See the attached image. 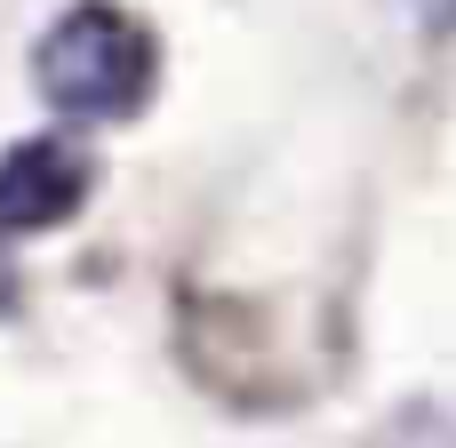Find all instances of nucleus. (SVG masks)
I'll use <instances>...</instances> for the list:
<instances>
[{"label": "nucleus", "mask_w": 456, "mask_h": 448, "mask_svg": "<svg viewBox=\"0 0 456 448\" xmlns=\"http://www.w3.org/2000/svg\"><path fill=\"white\" fill-rule=\"evenodd\" d=\"M32 80L72 120H128L152 96V32L120 8H104V0H80L48 24V40L32 56Z\"/></svg>", "instance_id": "1"}, {"label": "nucleus", "mask_w": 456, "mask_h": 448, "mask_svg": "<svg viewBox=\"0 0 456 448\" xmlns=\"http://www.w3.org/2000/svg\"><path fill=\"white\" fill-rule=\"evenodd\" d=\"M88 200V160L64 136H32L0 152V232H48Z\"/></svg>", "instance_id": "2"}, {"label": "nucleus", "mask_w": 456, "mask_h": 448, "mask_svg": "<svg viewBox=\"0 0 456 448\" xmlns=\"http://www.w3.org/2000/svg\"><path fill=\"white\" fill-rule=\"evenodd\" d=\"M16 297V273H8V248H0V305Z\"/></svg>", "instance_id": "3"}]
</instances>
